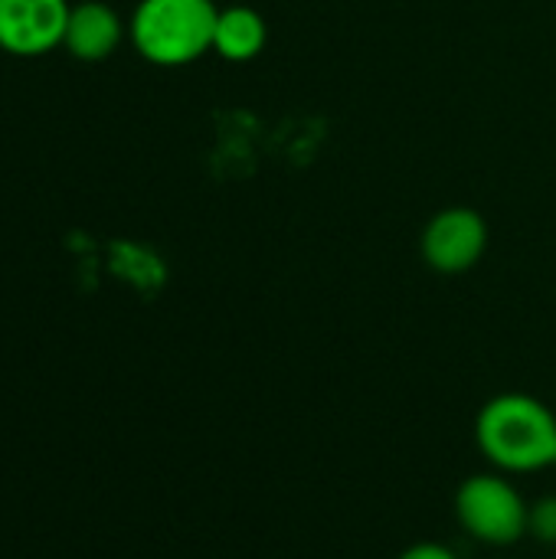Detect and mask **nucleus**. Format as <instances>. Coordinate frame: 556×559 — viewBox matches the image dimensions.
<instances>
[{
    "mask_svg": "<svg viewBox=\"0 0 556 559\" xmlns=\"http://www.w3.org/2000/svg\"><path fill=\"white\" fill-rule=\"evenodd\" d=\"M475 442L501 475H537L556 465V413L531 393L492 396L475 419Z\"/></svg>",
    "mask_w": 556,
    "mask_h": 559,
    "instance_id": "1",
    "label": "nucleus"
},
{
    "mask_svg": "<svg viewBox=\"0 0 556 559\" xmlns=\"http://www.w3.org/2000/svg\"><path fill=\"white\" fill-rule=\"evenodd\" d=\"M220 7L213 0H138L128 16V43L161 69H180L213 52Z\"/></svg>",
    "mask_w": 556,
    "mask_h": 559,
    "instance_id": "2",
    "label": "nucleus"
},
{
    "mask_svg": "<svg viewBox=\"0 0 556 559\" xmlns=\"http://www.w3.org/2000/svg\"><path fill=\"white\" fill-rule=\"evenodd\" d=\"M528 511L531 504L518 491V485L501 472H482L459 485L456 491V518L462 531L485 547L505 550L528 537Z\"/></svg>",
    "mask_w": 556,
    "mask_h": 559,
    "instance_id": "3",
    "label": "nucleus"
},
{
    "mask_svg": "<svg viewBox=\"0 0 556 559\" xmlns=\"http://www.w3.org/2000/svg\"><path fill=\"white\" fill-rule=\"evenodd\" d=\"M488 249V223L472 206L439 210L419 236L423 262L439 275H462L482 262Z\"/></svg>",
    "mask_w": 556,
    "mask_h": 559,
    "instance_id": "4",
    "label": "nucleus"
},
{
    "mask_svg": "<svg viewBox=\"0 0 556 559\" xmlns=\"http://www.w3.org/2000/svg\"><path fill=\"white\" fill-rule=\"evenodd\" d=\"M69 0H0V52L39 59L62 46Z\"/></svg>",
    "mask_w": 556,
    "mask_h": 559,
    "instance_id": "5",
    "label": "nucleus"
},
{
    "mask_svg": "<svg viewBox=\"0 0 556 559\" xmlns=\"http://www.w3.org/2000/svg\"><path fill=\"white\" fill-rule=\"evenodd\" d=\"M128 39V20L105 0H82L69 13L62 49L79 62H102Z\"/></svg>",
    "mask_w": 556,
    "mask_h": 559,
    "instance_id": "6",
    "label": "nucleus"
},
{
    "mask_svg": "<svg viewBox=\"0 0 556 559\" xmlns=\"http://www.w3.org/2000/svg\"><path fill=\"white\" fill-rule=\"evenodd\" d=\"M269 43V23L256 7L233 3L220 7L213 29V52L226 62H252Z\"/></svg>",
    "mask_w": 556,
    "mask_h": 559,
    "instance_id": "7",
    "label": "nucleus"
},
{
    "mask_svg": "<svg viewBox=\"0 0 556 559\" xmlns=\"http://www.w3.org/2000/svg\"><path fill=\"white\" fill-rule=\"evenodd\" d=\"M528 537L556 550V495H544L528 511Z\"/></svg>",
    "mask_w": 556,
    "mask_h": 559,
    "instance_id": "8",
    "label": "nucleus"
},
{
    "mask_svg": "<svg viewBox=\"0 0 556 559\" xmlns=\"http://www.w3.org/2000/svg\"><path fill=\"white\" fill-rule=\"evenodd\" d=\"M397 559H459V554L452 547H446V544L426 540V544H413L410 550H403Z\"/></svg>",
    "mask_w": 556,
    "mask_h": 559,
    "instance_id": "9",
    "label": "nucleus"
}]
</instances>
